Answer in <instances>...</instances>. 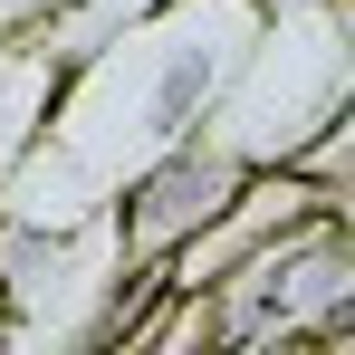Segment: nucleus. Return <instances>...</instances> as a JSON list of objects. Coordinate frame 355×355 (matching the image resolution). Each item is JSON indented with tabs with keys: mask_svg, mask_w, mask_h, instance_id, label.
<instances>
[{
	"mask_svg": "<svg viewBox=\"0 0 355 355\" xmlns=\"http://www.w3.org/2000/svg\"><path fill=\"white\" fill-rule=\"evenodd\" d=\"M240 173H250V164L221 154V144H202V135L154 144V164L125 182V202H116V250H125V259H164V250H182V240L240 192Z\"/></svg>",
	"mask_w": 355,
	"mask_h": 355,
	"instance_id": "nucleus-1",
	"label": "nucleus"
}]
</instances>
